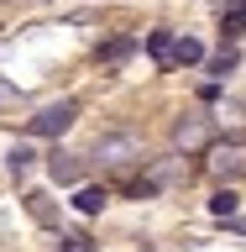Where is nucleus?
<instances>
[{"label": "nucleus", "instance_id": "obj_1", "mask_svg": "<svg viewBox=\"0 0 246 252\" xmlns=\"http://www.w3.org/2000/svg\"><path fill=\"white\" fill-rule=\"evenodd\" d=\"M210 142H215V116L189 110V116H178V121H173V153L194 158V153H204Z\"/></svg>", "mask_w": 246, "mask_h": 252}, {"label": "nucleus", "instance_id": "obj_2", "mask_svg": "<svg viewBox=\"0 0 246 252\" xmlns=\"http://www.w3.org/2000/svg\"><path fill=\"white\" fill-rule=\"evenodd\" d=\"M94 158H100L105 168L141 163V137H137V131H100V137H94Z\"/></svg>", "mask_w": 246, "mask_h": 252}, {"label": "nucleus", "instance_id": "obj_3", "mask_svg": "<svg viewBox=\"0 0 246 252\" xmlns=\"http://www.w3.org/2000/svg\"><path fill=\"white\" fill-rule=\"evenodd\" d=\"M74 121H79V100H58V105H42L37 116H27V131L31 137H63Z\"/></svg>", "mask_w": 246, "mask_h": 252}, {"label": "nucleus", "instance_id": "obj_4", "mask_svg": "<svg viewBox=\"0 0 246 252\" xmlns=\"http://www.w3.org/2000/svg\"><path fill=\"white\" fill-rule=\"evenodd\" d=\"M210 173H215L220 184L246 179V142H220L215 153H210Z\"/></svg>", "mask_w": 246, "mask_h": 252}, {"label": "nucleus", "instance_id": "obj_5", "mask_svg": "<svg viewBox=\"0 0 246 252\" xmlns=\"http://www.w3.org/2000/svg\"><path fill=\"white\" fill-rule=\"evenodd\" d=\"M194 63H204V42L199 37H173V47H168V68H194Z\"/></svg>", "mask_w": 246, "mask_h": 252}, {"label": "nucleus", "instance_id": "obj_6", "mask_svg": "<svg viewBox=\"0 0 246 252\" xmlns=\"http://www.w3.org/2000/svg\"><path fill=\"white\" fill-rule=\"evenodd\" d=\"M47 173H53V184H79V173H84V158H74V153H53L47 158Z\"/></svg>", "mask_w": 246, "mask_h": 252}, {"label": "nucleus", "instance_id": "obj_7", "mask_svg": "<svg viewBox=\"0 0 246 252\" xmlns=\"http://www.w3.org/2000/svg\"><path fill=\"white\" fill-rule=\"evenodd\" d=\"M173 179H189V163H184L178 153H173V158H157V163H152V173H147V184H152V189L173 184Z\"/></svg>", "mask_w": 246, "mask_h": 252}, {"label": "nucleus", "instance_id": "obj_8", "mask_svg": "<svg viewBox=\"0 0 246 252\" xmlns=\"http://www.w3.org/2000/svg\"><path fill=\"white\" fill-rule=\"evenodd\" d=\"M74 205L84 210V216H100V210L110 205V189H105V184H84V189L74 194Z\"/></svg>", "mask_w": 246, "mask_h": 252}, {"label": "nucleus", "instance_id": "obj_9", "mask_svg": "<svg viewBox=\"0 0 246 252\" xmlns=\"http://www.w3.org/2000/svg\"><path fill=\"white\" fill-rule=\"evenodd\" d=\"M27 210H31V220H37V226H58V205L47 200V194H37V189L27 194Z\"/></svg>", "mask_w": 246, "mask_h": 252}, {"label": "nucleus", "instance_id": "obj_10", "mask_svg": "<svg viewBox=\"0 0 246 252\" xmlns=\"http://www.w3.org/2000/svg\"><path fill=\"white\" fill-rule=\"evenodd\" d=\"M236 205H241V194H236V189L225 184V189H215V194H210V216L231 220V216H236Z\"/></svg>", "mask_w": 246, "mask_h": 252}, {"label": "nucleus", "instance_id": "obj_11", "mask_svg": "<svg viewBox=\"0 0 246 252\" xmlns=\"http://www.w3.org/2000/svg\"><path fill=\"white\" fill-rule=\"evenodd\" d=\"M241 32H246V5H236V11H225V16H220V37H225V47H231Z\"/></svg>", "mask_w": 246, "mask_h": 252}, {"label": "nucleus", "instance_id": "obj_12", "mask_svg": "<svg viewBox=\"0 0 246 252\" xmlns=\"http://www.w3.org/2000/svg\"><path fill=\"white\" fill-rule=\"evenodd\" d=\"M236 68H241V53H236V47H220L215 58H210V74H215V79H225V74H236Z\"/></svg>", "mask_w": 246, "mask_h": 252}, {"label": "nucleus", "instance_id": "obj_13", "mask_svg": "<svg viewBox=\"0 0 246 252\" xmlns=\"http://www.w3.org/2000/svg\"><path fill=\"white\" fill-rule=\"evenodd\" d=\"M168 47H173V32H168V27H157L152 37H147V53H152L157 63H168Z\"/></svg>", "mask_w": 246, "mask_h": 252}, {"label": "nucleus", "instance_id": "obj_14", "mask_svg": "<svg viewBox=\"0 0 246 252\" xmlns=\"http://www.w3.org/2000/svg\"><path fill=\"white\" fill-rule=\"evenodd\" d=\"M131 47H137L131 37H115V42H105V47H100V58H105V63H121V58H131Z\"/></svg>", "mask_w": 246, "mask_h": 252}, {"label": "nucleus", "instance_id": "obj_15", "mask_svg": "<svg viewBox=\"0 0 246 252\" xmlns=\"http://www.w3.org/2000/svg\"><path fill=\"white\" fill-rule=\"evenodd\" d=\"M31 158H37V153H31L27 142H16V147H11V158H5V168H11V173H27V168H31Z\"/></svg>", "mask_w": 246, "mask_h": 252}, {"label": "nucleus", "instance_id": "obj_16", "mask_svg": "<svg viewBox=\"0 0 246 252\" xmlns=\"http://www.w3.org/2000/svg\"><path fill=\"white\" fill-rule=\"evenodd\" d=\"M63 252H94V242L84 231H68V236H63Z\"/></svg>", "mask_w": 246, "mask_h": 252}, {"label": "nucleus", "instance_id": "obj_17", "mask_svg": "<svg viewBox=\"0 0 246 252\" xmlns=\"http://www.w3.org/2000/svg\"><path fill=\"white\" fill-rule=\"evenodd\" d=\"M16 100H21V90H16V84H5V79H0V105H16Z\"/></svg>", "mask_w": 246, "mask_h": 252}, {"label": "nucleus", "instance_id": "obj_18", "mask_svg": "<svg viewBox=\"0 0 246 252\" xmlns=\"http://www.w3.org/2000/svg\"><path fill=\"white\" fill-rule=\"evenodd\" d=\"M0 5H5V0H0Z\"/></svg>", "mask_w": 246, "mask_h": 252}]
</instances>
